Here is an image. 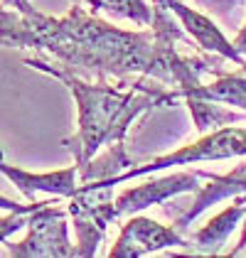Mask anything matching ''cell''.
Instances as JSON below:
<instances>
[{
	"label": "cell",
	"instance_id": "cell-22",
	"mask_svg": "<svg viewBox=\"0 0 246 258\" xmlns=\"http://www.w3.org/2000/svg\"><path fill=\"white\" fill-rule=\"evenodd\" d=\"M241 72H244V74H246V61H244V67H241Z\"/></svg>",
	"mask_w": 246,
	"mask_h": 258
},
{
	"label": "cell",
	"instance_id": "cell-20",
	"mask_svg": "<svg viewBox=\"0 0 246 258\" xmlns=\"http://www.w3.org/2000/svg\"><path fill=\"white\" fill-rule=\"evenodd\" d=\"M244 229H241V236H239V241H236V246H234V251H231V256H239V253H244L246 248V217H244Z\"/></svg>",
	"mask_w": 246,
	"mask_h": 258
},
{
	"label": "cell",
	"instance_id": "cell-23",
	"mask_svg": "<svg viewBox=\"0 0 246 258\" xmlns=\"http://www.w3.org/2000/svg\"><path fill=\"white\" fill-rule=\"evenodd\" d=\"M0 160H3V145H0Z\"/></svg>",
	"mask_w": 246,
	"mask_h": 258
},
{
	"label": "cell",
	"instance_id": "cell-13",
	"mask_svg": "<svg viewBox=\"0 0 246 258\" xmlns=\"http://www.w3.org/2000/svg\"><path fill=\"white\" fill-rule=\"evenodd\" d=\"M184 103L192 113V120L197 125V131L202 133H209L214 128H222V125H229V123H236V120L244 118V111H231L226 108V103H217V101H207V99H195V96H184Z\"/></svg>",
	"mask_w": 246,
	"mask_h": 258
},
{
	"label": "cell",
	"instance_id": "cell-7",
	"mask_svg": "<svg viewBox=\"0 0 246 258\" xmlns=\"http://www.w3.org/2000/svg\"><path fill=\"white\" fill-rule=\"evenodd\" d=\"M200 179H205V172H172L165 177L145 179L143 184H136L131 189L121 192L116 197V217H131L141 214L143 209H150L155 204H165L167 199L184 195V192H197Z\"/></svg>",
	"mask_w": 246,
	"mask_h": 258
},
{
	"label": "cell",
	"instance_id": "cell-2",
	"mask_svg": "<svg viewBox=\"0 0 246 258\" xmlns=\"http://www.w3.org/2000/svg\"><path fill=\"white\" fill-rule=\"evenodd\" d=\"M27 67L44 72L49 77L61 81L77 103V133L67 138L61 145L72 153L74 165L84 170L101 150L126 143V133L131 123L143 116L145 111L155 106H172L180 99L177 91L165 89L158 84H145V77L138 81L113 86V84H91L77 77L72 69L61 64H49L42 57H27Z\"/></svg>",
	"mask_w": 246,
	"mask_h": 258
},
{
	"label": "cell",
	"instance_id": "cell-21",
	"mask_svg": "<svg viewBox=\"0 0 246 258\" xmlns=\"http://www.w3.org/2000/svg\"><path fill=\"white\" fill-rule=\"evenodd\" d=\"M10 3H13L18 10H22V8H27V5H30V0H10Z\"/></svg>",
	"mask_w": 246,
	"mask_h": 258
},
{
	"label": "cell",
	"instance_id": "cell-3",
	"mask_svg": "<svg viewBox=\"0 0 246 258\" xmlns=\"http://www.w3.org/2000/svg\"><path fill=\"white\" fill-rule=\"evenodd\" d=\"M113 179H86L79 182L77 192L69 197L67 212L77 231L74 256L91 258L96 256L101 246L106 229L111 221H116V197H113Z\"/></svg>",
	"mask_w": 246,
	"mask_h": 258
},
{
	"label": "cell",
	"instance_id": "cell-16",
	"mask_svg": "<svg viewBox=\"0 0 246 258\" xmlns=\"http://www.w3.org/2000/svg\"><path fill=\"white\" fill-rule=\"evenodd\" d=\"M32 212H8V217H0V243H5L20 229H27V217Z\"/></svg>",
	"mask_w": 246,
	"mask_h": 258
},
{
	"label": "cell",
	"instance_id": "cell-1",
	"mask_svg": "<svg viewBox=\"0 0 246 258\" xmlns=\"http://www.w3.org/2000/svg\"><path fill=\"white\" fill-rule=\"evenodd\" d=\"M32 49L52 54L67 69H82L99 77H145L155 52V32L148 25L143 30H123L111 22L94 18L82 8L72 5L67 15L52 18L35 10L32 5L22 8Z\"/></svg>",
	"mask_w": 246,
	"mask_h": 258
},
{
	"label": "cell",
	"instance_id": "cell-18",
	"mask_svg": "<svg viewBox=\"0 0 246 258\" xmlns=\"http://www.w3.org/2000/svg\"><path fill=\"white\" fill-rule=\"evenodd\" d=\"M195 3H200L202 8H209V10H229L244 0H195Z\"/></svg>",
	"mask_w": 246,
	"mask_h": 258
},
{
	"label": "cell",
	"instance_id": "cell-4",
	"mask_svg": "<svg viewBox=\"0 0 246 258\" xmlns=\"http://www.w3.org/2000/svg\"><path fill=\"white\" fill-rule=\"evenodd\" d=\"M231 158H246V128H236V125H222L205 133L202 138L195 143L180 145L172 153L158 155L150 162L143 165H133L128 170H123L121 175H116L113 184H121L128 179H138L153 172H160L175 165H192V162H212V160H231Z\"/></svg>",
	"mask_w": 246,
	"mask_h": 258
},
{
	"label": "cell",
	"instance_id": "cell-12",
	"mask_svg": "<svg viewBox=\"0 0 246 258\" xmlns=\"http://www.w3.org/2000/svg\"><path fill=\"white\" fill-rule=\"evenodd\" d=\"M184 96L226 103V106H234L236 111H244L246 113V74L244 72L241 74H222L219 79H214L212 84H202V86H197L195 91H190Z\"/></svg>",
	"mask_w": 246,
	"mask_h": 258
},
{
	"label": "cell",
	"instance_id": "cell-11",
	"mask_svg": "<svg viewBox=\"0 0 246 258\" xmlns=\"http://www.w3.org/2000/svg\"><path fill=\"white\" fill-rule=\"evenodd\" d=\"M246 217V195H236L234 202L222 209L217 217H212L205 226L192 236V246L202 253H219L226 238L234 234L236 224Z\"/></svg>",
	"mask_w": 246,
	"mask_h": 258
},
{
	"label": "cell",
	"instance_id": "cell-14",
	"mask_svg": "<svg viewBox=\"0 0 246 258\" xmlns=\"http://www.w3.org/2000/svg\"><path fill=\"white\" fill-rule=\"evenodd\" d=\"M74 3H82L96 13L103 10V13H111L116 18H126L141 27H148L153 22V8L145 0H74Z\"/></svg>",
	"mask_w": 246,
	"mask_h": 258
},
{
	"label": "cell",
	"instance_id": "cell-6",
	"mask_svg": "<svg viewBox=\"0 0 246 258\" xmlns=\"http://www.w3.org/2000/svg\"><path fill=\"white\" fill-rule=\"evenodd\" d=\"M187 248L190 241L177 231V226H165L155 219L131 214V219L121 226L113 248L108 251L111 258H141L158 253L165 248Z\"/></svg>",
	"mask_w": 246,
	"mask_h": 258
},
{
	"label": "cell",
	"instance_id": "cell-19",
	"mask_svg": "<svg viewBox=\"0 0 246 258\" xmlns=\"http://www.w3.org/2000/svg\"><path fill=\"white\" fill-rule=\"evenodd\" d=\"M234 47L239 49V54H241V57H246V22H244V27L239 30V35L234 37Z\"/></svg>",
	"mask_w": 246,
	"mask_h": 258
},
{
	"label": "cell",
	"instance_id": "cell-5",
	"mask_svg": "<svg viewBox=\"0 0 246 258\" xmlns=\"http://www.w3.org/2000/svg\"><path fill=\"white\" fill-rule=\"evenodd\" d=\"M69 212L44 202L27 217V234L20 241H5L10 256L18 258H69L74 243L69 241Z\"/></svg>",
	"mask_w": 246,
	"mask_h": 258
},
{
	"label": "cell",
	"instance_id": "cell-10",
	"mask_svg": "<svg viewBox=\"0 0 246 258\" xmlns=\"http://www.w3.org/2000/svg\"><path fill=\"white\" fill-rule=\"evenodd\" d=\"M205 179H207V184H200L197 197L190 204V209L175 221L180 229H187V226L200 217L205 209H209L212 204H219V202L236 197V195H246V160L239 162V165H236L231 172H226V175L205 172Z\"/></svg>",
	"mask_w": 246,
	"mask_h": 258
},
{
	"label": "cell",
	"instance_id": "cell-8",
	"mask_svg": "<svg viewBox=\"0 0 246 258\" xmlns=\"http://www.w3.org/2000/svg\"><path fill=\"white\" fill-rule=\"evenodd\" d=\"M160 3L167 5V10L177 18V22L182 25V30L197 42L205 52H214V54L222 57V59L234 61L239 69L244 67L246 57L239 54V49L234 47V42L226 40V35L217 27V22L209 20L205 13H200L197 8L184 5L182 0H160Z\"/></svg>",
	"mask_w": 246,
	"mask_h": 258
},
{
	"label": "cell",
	"instance_id": "cell-17",
	"mask_svg": "<svg viewBox=\"0 0 246 258\" xmlns=\"http://www.w3.org/2000/svg\"><path fill=\"white\" fill-rule=\"evenodd\" d=\"M44 202H30V204H18L15 199H8L0 195V209H5V212H35V209H40Z\"/></svg>",
	"mask_w": 246,
	"mask_h": 258
},
{
	"label": "cell",
	"instance_id": "cell-9",
	"mask_svg": "<svg viewBox=\"0 0 246 258\" xmlns=\"http://www.w3.org/2000/svg\"><path fill=\"white\" fill-rule=\"evenodd\" d=\"M0 175H5L30 202H35L37 192L69 199L77 192V187H79V182H77L79 167L77 165L64 167V170H54V172H30V170L13 167L5 160H0Z\"/></svg>",
	"mask_w": 246,
	"mask_h": 258
},
{
	"label": "cell",
	"instance_id": "cell-15",
	"mask_svg": "<svg viewBox=\"0 0 246 258\" xmlns=\"http://www.w3.org/2000/svg\"><path fill=\"white\" fill-rule=\"evenodd\" d=\"M0 47H15V49H32L30 25L20 10H5L0 8Z\"/></svg>",
	"mask_w": 246,
	"mask_h": 258
}]
</instances>
